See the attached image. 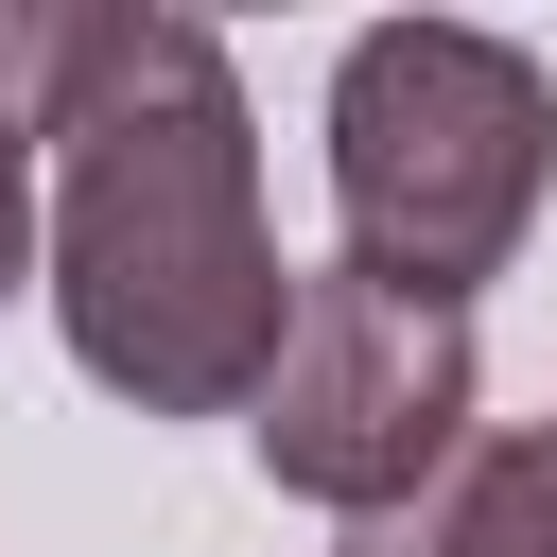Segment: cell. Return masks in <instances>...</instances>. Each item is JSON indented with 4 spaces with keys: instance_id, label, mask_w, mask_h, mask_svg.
<instances>
[{
    "instance_id": "4",
    "label": "cell",
    "mask_w": 557,
    "mask_h": 557,
    "mask_svg": "<svg viewBox=\"0 0 557 557\" xmlns=\"http://www.w3.org/2000/svg\"><path fill=\"white\" fill-rule=\"evenodd\" d=\"M348 557H557V418L470 435L400 522H348Z\"/></svg>"
},
{
    "instance_id": "2",
    "label": "cell",
    "mask_w": 557,
    "mask_h": 557,
    "mask_svg": "<svg viewBox=\"0 0 557 557\" xmlns=\"http://www.w3.org/2000/svg\"><path fill=\"white\" fill-rule=\"evenodd\" d=\"M557 191V70L487 17H366L331 52V261L470 313Z\"/></svg>"
},
{
    "instance_id": "1",
    "label": "cell",
    "mask_w": 557,
    "mask_h": 557,
    "mask_svg": "<svg viewBox=\"0 0 557 557\" xmlns=\"http://www.w3.org/2000/svg\"><path fill=\"white\" fill-rule=\"evenodd\" d=\"M35 296L70 366L139 418H244V383L278 366L296 261L261 226V122L209 17L87 0L35 139Z\"/></svg>"
},
{
    "instance_id": "5",
    "label": "cell",
    "mask_w": 557,
    "mask_h": 557,
    "mask_svg": "<svg viewBox=\"0 0 557 557\" xmlns=\"http://www.w3.org/2000/svg\"><path fill=\"white\" fill-rule=\"evenodd\" d=\"M70 35H87V0H0V139H17V157L52 139V87H70Z\"/></svg>"
},
{
    "instance_id": "3",
    "label": "cell",
    "mask_w": 557,
    "mask_h": 557,
    "mask_svg": "<svg viewBox=\"0 0 557 557\" xmlns=\"http://www.w3.org/2000/svg\"><path fill=\"white\" fill-rule=\"evenodd\" d=\"M470 435H487L470 313H418V296L313 261L296 313H278V366L244 383V453H261V487H296V505H331V522H400Z\"/></svg>"
},
{
    "instance_id": "6",
    "label": "cell",
    "mask_w": 557,
    "mask_h": 557,
    "mask_svg": "<svg viewBox=\"0 0 557 557\" xmlns=\"http://www.w3.org/2000/svg\"><path fill=\"white\" fill-rule=\"evenodd\" d=\"M0 296H35V157L0 139Z\"/></svg>"
}]
</instances>
